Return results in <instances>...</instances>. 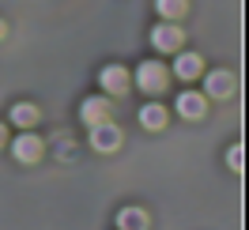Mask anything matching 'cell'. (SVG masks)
Instances as JSON below:
<instances>
[{"label": "cell", "mask_w": 249, "mask_h": 230, "mask_svg": "<svg viewBox=\"0 0 249 230\" xmlns=\"http://www.w3.org/2000/svg\"><path fill=\"white\" fill-rule=\"evenodd\" d=\"M136 87H140L143 94H159V91H166V83H170V72L162 68L159 61H143L140 68H136Z\"/></svg>", "instance_id": "cell-1"}, {"label": "cell", "mask_w": 249, "mask_h": 230, "mask_svg": "<svg viewBox=\"0 0 249 230\" xmlns=\"http://www.w3.org/2000/svg\"><path fill=\"white\" fill-rule=\"evenodd\" d=\"M91 147H94V151H102V155L117 151V147H121V128H117L113 121L91 124Z\"/></svg>", "instance_id": "cell-2"}, {"label": "cell", "mask_w": 249, "mask_h": 230, "mask_svg": "<svg viewBox=\"0 0 249 230\" xmlns=\"http://www.w3.org/2000/svg\"><path fill=\"white\" fill-rule=\"evenodd\" d=\"M98 83H102V91H106V94H128L132 76L124 72V64H106V68L98 72Z\"/></svg>", "instance_id": "cell-3"}, {"label": "cell", "mask_w": 249, "mask_h": 230, "mask_svg": "<svg viewBox=\"0 0 249 230\" xmlns=\"http://www.w3.org/2000/svg\"><path fill=\"white\" fill-rule=\"evenodd\" d=\"M181 42H185V34H181V27H174V23H159L155 31H151V46L159 53H178Z\"/></svg>", "instance_id": "cell-4"}, {"label": "cell", "mask_w": 249, "mask_h": 230, "mask_svg": "<svg viewBox=\"0 0 249 230\" xmlns=\"http://www.w3.org/2000/svg\"><path fill=\"white\" fill-rule=\"evenodd\" d=\"M234 87H238L234 72L219 68V72H212V76L204 79V98H231V94H234Z\"/></svg>", "instance_id": "cell-5"}, {"label": "cell", "mask_w": 249, "mask_h": 230, "mask_svg": "<svg viewBox=\"0 0 249 230\" xmlns=\"http://www.w3.org/2000/svg\"><path fill=\"white\" fill-rule=\"evenodd\" d=\"M178 113L185 117V121H200L204 113H208V98L200 91H181L178 94Z\"/></svg>", "instance_id": "cell-6"}, {"label": "cell", "mask_w": 249, "mask_h": 230, "mask_svg": "<svg viewBox=\"0 0 249 230\" xmlns=\"http://www.w3.org/2000/svg\"><path fill=\"white\" fill-rule=\"evenodd\" d=\"M12 155H16L19 162H38V159H42V140H38L31 128H27L23 136L12 140Z\"/></svg>", "instance_id": "cell-7"}, {"label": "cell", "mask_w": 249, "mask_h": 230, "mask_svg": "<svg viewBox=\"0 0 249 230\" xmlns=\"http://www.w3.org/2000/svg\"><path fill=\"white\" fill-rule=\"evenodd\" d=\"M109 98H83V106H79V121L87 124V128H91V124H98V121H109Z\"/></svg>", "instance_id": "cell-8"}, {"label": "cell", "mask_w": 249, "mask_h": 230, "mask_svg": "<svg viewBox=\"0 0 249 230\" xmlns=\"http://www.w3.org/2000/svg\"><path fill=\"white\" fill-rule=\"evenodd\" d=\"M204 72V61L196 53H178V61H174V76L178 79H196Z\"/></svg>", "instance_id": "cell-9"}, {"label": "cell", "mask_w": 249, "mask_h": 230, "mask_svg": "<svg viewBox=\"0 0 249 230\" xmlns=\"http://www.w3.org/2000/svg\"><path fill=\"white\" fill-rule=\"evenodd\" d=\"M38 117H42V109L34 106V102H16L12 106V124H19V128H34Z\"/></svg>", "instance_id": "cell-10"}, {"label": "cell", "mask_w": 249, "mask_h": 230, "mask_svg": "<svg viewBox=\"0 0 249 230\" xmlns=\"http://www.w3.org/2000/svg\"><path fill=\"white\" fill-rule=\"evenodd\" d=\"M117 230H147V212L143 208H121L117 212Z\"/></svg>", "instance_id": "cell-11"}, {"label": "cell", "mask_w": 249, "mask_h": 230, "mask_svg": "<svg viewBox=\"0 0 249 230\" xmlns=\"http://www.w3.org/2000/svg\"><path fill=\"white\" fill-rule=\"evenodd\" d=\"M140 124L147 128V132H159V128L166 124V109L159 106V102H147V106L140 109Z\"/></svg>", "instance_id": "cell-12"}, {"label": "cell", "mask_w": 249, "mask_h": 230, "mask_svg": "<svg viewBox=\"0 0 249 230\" xmlns=\"http://www.w3.org/2000/svg\"><path fill=\"white\" fill-rule=\"evenodd\" d=\"M155 8L162 19H181L189 12V0H155Z\"/></svg>", "instance_id": "cell-13"}, {"label": "cell", "mask_w": 249, "mask_h": 230, "mask_svg": "<svg viewBox=\"0 0 249 230\" xmlns=\"http://www.w3.org/2000/svg\"><path fill=\"white\" fill-rule=\"evenodd\" d=\"M242 155H246V151H242V143H234L231 151H227V166H231L234 174H238V170H242Z\"/></svg>", "instance_id": "cell-14"}, {"label": "cell", "mask_w": 249, "mask_h": 230, "mask_svg": "<svg viewBox=\"0 0 249 230\" xmlns=\"http://www.w3.org/2000/svg\"><path fill=\"white\" fill-rule=\"evenodd\" d=\"M4 140H8V128H4V124H0V147H4Z\"/></svg>", "instance_id": "cell-15"}, {"label": "cell", "mask_w": 249, "mask_h": 230, "mask_svg": "<svg viewBox=\"0 0 249 230\" xmlns=\"http://www.w3.org/2000/svg\"><path fill=\"white\" fill-rule=\"evenodd\" d=\"M4 34H8V23H4V19H0V38H4Z\"/></svg>", "instance_id": "cell-16"}]
</instances>
